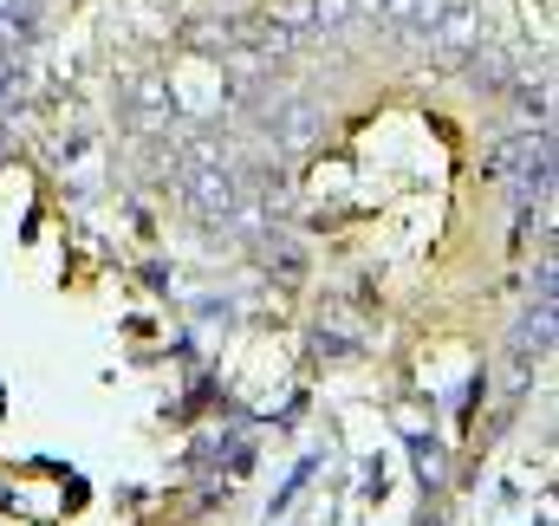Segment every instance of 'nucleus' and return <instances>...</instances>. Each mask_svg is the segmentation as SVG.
Returning <instances> with one entry per match:
<instances>
[{
    "instance_id": "nucleus-1",
    "label": "nucleus",
    "mask_w": 559,
    "mask_h": 526,
    "mask_svg": "<svg viewBox=\"0 0 559 526\" xmlns=\"http://www.w3.org/2000/svg\"><path fill=\"white\" fill-rule=\"evenodd\" d=\"M501 169L521 182V195H534V189H547V143L534 136H521V143H508V156H501Z\"/></svg>"
},
{
    "instance_id": "nucleus-2",
    "label": "nucleus",
    "mask_w": 559,
    "mask_h": 526,
    "mask_svg": "<svg viewBox=\"0 0 559 526\" xmlns=\"http://www.w3.org/2000/svg\"><path fill=\"white\" fill-rule=\"evenodd\" d=\"M189 202H195L202 215H228V208H235V182H228L215 163H195V169H189Z\"/></svg>"
}]
</instances>
